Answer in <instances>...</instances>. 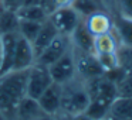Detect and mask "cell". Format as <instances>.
<instances>
[{
	"label": "cell",
	"instance_id": "1",
	"mask_svg": "<svg viewBox=\"0 0 132 120\" xmlns=\"http://www.w3.org/2000/svg\"><path fill=\"white\" fill-rule=\"evenodd\" d=\"M85 86L89 95L88 107L84 113L92 120H101L108 116L111 105L118 97L117 85L104 75L85 81Z\"/></svg>",
	"mask_w": 132,
	"mask_h": 120
},
{
	"label": "cell",
	"instance_id": "2",
	"mask_svg": "<svg viewBox=\"0 0 132 120\" xmlns=\"http://www.w3.org/2000/svg\"><path fill=\"white\" fill-rule=\"evenodd\" d=\"M27 72L24 71H9L0 76V110L7 120H13L16 106L26 96Z\"/></svg>",
	"mask_w": 132,
	"mask_h": 120
},
{
	"label": "cell",
	"instance_id": "3",
	"mask_svg": "<svg viewBox=\"0 0 132 120\" xmlns=\"http://www.w3.org/2000/svg\"><path fill=\"white\" fill-rule=\"evenodd\" d=\"M89 95L84 79H77V76L61 85V113L80 114L88 107Z\"/></svg>",
	"mask_w": 132,
	"mask_h": 120
},
{
	"label": "cell",
	"instance_id": "4",
	"mask_svg": "<svg viewBox=\"0 0 132 120\" xmlns=\"http://www.w3.org/2000/svg\"><path fill=\"white\" fill-rule=\"evenodd\" d=\"M53 83L51 75H50L48 66L36 61L27 72V85H26V95L30 97L38 99L41 93Z\"/></svg>",
	"mask_w": 132,
	"mask_h": 120
},
{
	"label": "cell",
	"instance_id": "5",
	"mask_svg": "<svg viewBox=\"0 0 132 120\" xmlns=\"http://www.w3.org/2000/svg\"><path fill=\"white\" fill-rule=\"evenodd\" d=\"M48 71L53 82L60 83V85H64L77 76V66H75V57L72 48L68 52H65L61 58H58L55 62L48 65Z\"/></svg>",
	"mask_w": 132,
	"mask_h": 120
},
{
	"label": "cell",
	"instance_id": "6",
	"mask_svg": "<svg viewBox=\"0 0 132 120\" xmlns=\"http://www.w3.org/2000/svg\"><path fill=\"white\" fill-rule=\"evenodd\" d=\"M48 18L57 28L58 34L64 35H70L75 30V27L80 24V21L82 20V17L72 9V6L58 7V9L53 10Z\"/></svg>",
	"mask_w": 132,
	"mask_h": 120
},
{
	"label": "cell",
	"instance_id": "7",
	"mask_svg": "<svg viewBox=\"0 0 132 120\" xmlns=\"http://www.w3.org/2000/svg\"><path fill=\"white\" fill-rule=\"evenodd\" d=\"M74 51L75 57V66H77V75L81 76V79L87 81L91 78H97L104 75V69L98 61L97 55L94 52H82V51Z\"/></svg>",
	"mask_w": 132,
	"mask_h": 120
},
{
	"label": "cell",
	"instance_id": "8",
	"mask_svg": "<svg viewBox=\"0 0 132 120\" xmlns=\"http://www.w3.org/2000/svg\"><path fill=\"white\" fill-rule=\"evenodd\" d=\"M72 48L71 45V40L70 35H64V34H57L55 38L40 52V55L37 57V62L43 64V65H51L53 62L61 58L65 52H68Z\"/></svg>",
	"mask_w": 132,
	"mask_h": 120
},
{
	"label": "cell",
	"instance_id": "9",
	"mask_svg": "<svg viewBox=\"0 0 132 120\" xmlns=\"http://www.w3.org/2000/svg\"><path fill=\"white\" fill-rule=\"evenodd\" d=\"M34 62H36V54H34L31 43L19 34L17 41H16L12 71H24V69H29Z\"/></svg>",
	"mask_w": 132,
	"mask_h": 120
},
{
	"label": "cell",
	"instance_id": "10",
	"mask_svg": "<svg viewBox=\"0 0 132 120\" xmlns=\"http://www.w3.org/2000/svg\"><path fill=\"white\" fill-rule=\"evenodd\" d=\"M40 107L43 109L44 113L47 114H55L60 112L61 107V85L53 82L37 99Z\"/></svg>",
	"mask_w": 132,
	"mask_h": 120
},
{
	"label": "cell",
	"instance_id": "11",
	"mask_svg": "<svg viewBox=\"0 0 132 120\" xmlns=\"http://www.w3.org/2000/svg\"><path fill=\"white\" fill-rule=\"evenodd\" d=\"M82 20H84L85 27L88 28V31L91 33L94 37L112 31V27H114V23H112L111 17H109L105 12H102V10L87 16Z\"/></svg>",
	"mask_w": 132,
	"mask_h": 120
},
{
	"label": "cell",
	"instance_id": "12",
	"mask_svg": "<svg viewBox=\"0 0 132 120\" xmlns=\"http://www.w3.org/2000/svg\"><path fill=\"white\" fill-rule=\"evenodd\" d=\"M43 114H46V113H44L43 109L40 107L37 99L30 97L26 95V96L19 102V105L16 106L13 120H37L38 117H41Z\"/></svg>",
	"mask_w": 132,
	"mask_h": 120
},
{
	"label": "cell",
	"instance_id": "13",
	"mask_svg": "<svg viewBox=\"0 0 132 120\" xmlns=\"http://www.w3.org/2000/svg\"><path fill=\"white\" fill-rule=\"evenodd\" d=\"M70 40L74 49L82 52H94V35L88 31L84 20H81L75 30L70 34Z\"/></svg>",
	"mask_w": 132,
	"mask_h": 120
},
{
	"label": "cell",
	"instance_id": "14",
	"mask_svg": "<svg viewBox=\"0 0 132 120\" xmlns=\"http://www.w3.org/2000/svg\"><path fill=\"white\" fill-rule=\"evenodd\" d=\"M57 34H58L57 28H55L54 24L50 21V18H47V20L41 24V28H40V31L37 33V35L34 37V40L31 41L33 49H34V54H36V59H37V57L40 55V52L54 40Z\"/></svg>",
	"mask_w": 132,
	"mask_h": 120
},
{
	"label": "cell",
	"instance_id": "15",
	"mask_svg": "<svg viewBox=\"0 0 132 120\" xmlns=\"http://www.w3.org/2000/svg\"><path fill=\"white\" fill-rule=\"evenodd\" d=\"M19 20H30V21H38L44 23L48 18L50 13L41 3H29L23 4L16 10Z\"/></svg>",
	"mask_w": 132,
	"mask_h": 120
},
{
	"label": "cell",
	"instance_id": "16",
	"mask_svg": "<svg viewBox=\"0 0 132 120\" xmlns=\"http://www.w3.org/2000/svg\"><path fill=\"white\" fill-rule=\"evenodd\" d=\"M118 48V41L112 31L94 37V54H109Z\"/></svg>",
	"mask_w": 132,
	"mask_h": 120
},
{
	"label": "cell",
	"instance_id": "17",
	"mask_svg": "<svg viewBox=\"0 0 132 120\" xmlns=\"http://www.w3.org/2000/svg\"><path fill=\"white\" fill-rule=\"evenodd\" d=\"M108 116L121 117V119H132V97L118 96L111 105Z\"/></svg>",
	"mask_w": 132,
	"mask_h": 120
},
{
	"label": "cell",
	"instance_id": "18",
	"mask_svg": "<svg viewBox=\"0 0 132 120\" xmlns=\"http://www.w3.org/2000/svg\"><path fill=\"white\" fill-rule=\"evenodd\" d=\"M115 31L122 45H132V18L121 16L115 20Z\"/></svg>",
	"mask_w": 132,
	"mask_h": 120
},
{
	"label": "cell",
	"instance_id": "19",
	"mask_svg": "<svg viewBox=\"0 0 132 120\" xmlns=\"http://www.w3.org/2000/svg\"><path fill=\"white\" fill-rule=\"evenodd\" d=\"M19 27V17L14 10L4 9L0 12V34L16 33Z\"/></svg>",
	"mask_w": 132,
	"mask_h": 120
},
{
	"label": "cell",
	"instance_id": "20",
	"mask_svg": "<svg viewBox=\"0 0 132 120\" xmlns=\"http://www.w3.org/2000/svg\"><path fill=\"white\" fill-rule=\"evenodd\" d=\"M71 6L82 18H85L87 16L92 14L95 12L102 10L100 0H74Z\"/></svg>",
	"mask_w": 132,
	"mask_h": 120
},
{
	"label": "cell",
	"instance_id": "21",
	"mask_svg": "<svg viewBox=\"0 0 132 120\" xmlns=\"http://www.w3.org/2000/svg\"><path fill=\"white\" fill-rule=\"evenodd\" d=\"M41 24L38 21H30V20H19V27H17V33L21 35L23 38L29 40L31 43L34 40V37L37 35V33L40 31Z\"/></svg>",
	"mask_w": 132,
	"mask_h": 120
},
{
	"label": "cell",
	"instance_id": "22",
	"mask_svg": "<svg viewBox=\"0 0 132 120\" xmlns=\"http://www.w3.org/2000/svg\"><path fill=\"white\" fill-rule=\"evenodd\" d=\"M117 59L118 65L122 66L123 69H126L128 72H131L132 69V45H118L117 51Z\"/></svg>",
	"mask_w": 132,
	"mask_h": 120
},
{
	"label": "cell",
	"instance_id": "23",
	"mask_svg": "<svg viewBox=\"0 0 132 120\" xmlns=\"http://www.w3.org/2000/svg\"><path fill=\"white\" fill-rule=\"evenodd\" d=\"M117 92H118V96L132 97V74L131 72H128L126 76L119 83H117Z\"/></svg>",
	"mask_w": 132,
	"mask_h": 120
},
{
	"label": "cell",
	"instance_id": "24",
	"mask_svg": "<svg viewBox=\"0 0 132 120\" xmlns=\"http://www.w3.org/2000/svg\"><path fill=\"white\" fill-rule=\"evenodd\" d=\"M95 55H97L104 72L118 66V59H117V54L115 52H109V54H95Z\"/></svg>",
	"mask_w": 132,
	"mask_h": 120
},
{
	"label": "cell",
	"instance_id": "25",
	"mask_svg": "<svg viewBox=\"0 0 132 120\" xmlns=\"http://www.w3.org/2000/svg\"><path fill=\"white\" fill-rule=\"evenodd\" d=\"M126 74H128V71H126V69H123L122 66L118 65V66H115V68H112V69L105 71V72H104V76L108 78L111 82H114L115 85H117V83H119L126 76Z\"/></svg>",
	"mask_w": 132,
	"mask_h": 120
},
{
	"label": "cell",
	"instance_id": "26",
	"mask_svg": "<svg viewBox=\"0 0 132 120\" xmlns=\"http://www.w3.org/2000/svg\"><path fill=\"white\" fill-rule=\"evenodd\" d=\"M55 120H92L87 116L85 113H80V114H67V113H61L58 112L55 114Z\"/></svg>",
	"mask_w": 132,
	"mask_h": 120
},
{
	"label": "cell",
	"instance_id": "27",
	"mask_svg": "<svg viewBox=\"0 0 132 120\" xmlns=\"http://www.w3.org/2000/svg\"><path fill=\"white\" fill-rule=\"evenodd\" d=\"M122 16L132 18V0H119Z\"/></svg>",
	"mask_w": 132,
	"mask_h": 120
},
{
	"label": "cell",
	"instance_id": "28",
	"mask_svg": "<svg viewBox=\"0 0 132 120\" xmlns=\"http://www.w3.org/2000/svg\"><path fill=\"white\" fill-rule=\"evenodd\" d=\"M50 2H51L53 7H54V10H55V9H58V7H67V6H71L74 0H50Z\"/></svg>",
	"mask_w": 132,
	"mask_h": 120
},
{
	"label": "cell",
	"instance_id": "29",
	"mask_svg": "<svg viewBox=\"0 0 132 120\" xmlns=\"http://www.w3.org/2000/svg\"><path fill=\"white\" fill-rule=\"evenodd\" d=\"M37 120H55V117L54 116H53V114H43V116H41V117H38V119Z\"/></svg>",
	"mask_w": 132,
	"mask_h": 120
},
{
	"label": "cell",
	"instance_id": "30",
	"mask_svg": "<svg viewBox=\"0 0 132 120\" xmlns=\"http://www.w3.org/2000/svg\"><path fill=\"white\" fill-rule=\"evenodd\" d=\"M106 120H132V119H121V117H112V116H106Z\"/></svg>",
	"mask_w": 132,
	"mask_h": 120
},
{
	"label": "cell",
	"instance_id": "31",
	"mask_svg": "<svg viewBox=\"0 0 132 120\" xmlns=\"http://www.w3.org/2000/svg\"><path fill=\"white\" fill-rule=\"evenodd\" d=\"M2 47L3 44H2V35H0V64H2Z\"/></svg>",
	"mask_w": 132,
	"mask_h": 120
},
{
	"label": "cell",
	"instance_id": "32",
	"mask_svg": "<svg viewBox=\"0 0 132 120\" xmlns=\"http://www.w3.org/2000/svg\"><path fill=\"white\" fill-rule=\"evenodd\" d=\"M0 120H7V119H6V116H4L3 113H2V110H0Z\"/></svg>",
	"mask_w": 132,
	"mask_h": 120
},
{
	"label": "cell",
	"instance_id": "33",
	"mask_svg": "<svg viewBox=\"0 0 132 120\" xmlns=\"http://www.w3.org/2000/svg\"><path fill=\"white\" fill-rule=\"evenodd\" d=\"M131 74H132V69H131Z\"/></svg>",
	"mask_w": 132,
	"mask_h": 120
}]
</instances>
